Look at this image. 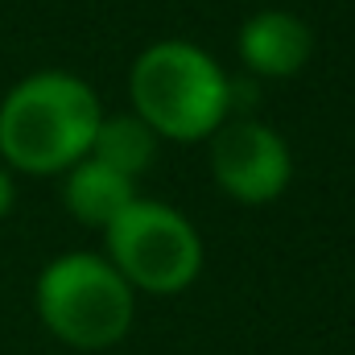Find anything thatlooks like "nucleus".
<instances>
[{
  "mask_svg": "<svg viewBox=\"0 0 355 355\" xmlns=\"http://www.w3.org/2000/svg\"><path fill=\"white\" fill-rule=\"evenodd\" d=\"M99 95L71 71H37L0 99V162L21 174H67L91 153Z\"/></svg>",
  "mask_w": 355,
  "mask_h": 355,
  "instance_id": "obj_1",
  "label": "nucleus"
},
{
  "mask_svg": "<svg viewBox=\"0 0 355 355\" xmlns=\"http://www.w3.org/2000/svg\"><path fill=\"white\" fill-rule=\"evenodd\" d=\"M132 116H141L157 141H207L232 116V79L194 42H153L128 75Z\"/></svg>",
  "mask_w": 355,
  "mask_h": 355,
  "instance_id": "obj_2",
  "label": "nucleus"
},
{
  "mask_svg": "<svg viewBox=\"0 0 355 355\" xmlns=\"http://www.w3.org/2000/svg\"><path fill=\"white\" fill-rule=\"evenodd\" d=\"M33 306L42 327L79 352L116 347L137 314V289L95 252H62L37 272Z\"/></svg>",
  "mask_w": 355,
  "mask_h": 355,
  "instance_id": "obj_3",
  "label": "nucleus"
},
{
  "mask_svg": "<svg viewBox=\"0 0 355 355\" xmlns=\"http://www.w3.org/2000/svg\"><path fill=\"white\" fill-rule=\"evenodd\" d=\"M103 257L112 268L145 293H182L202 272V240L194 223L157 198H132L103 227Z\"/></svg>",
  "mask_w": 355,
  "mask_h": 355,
  "instance_id": "obj_4",
  "label": "nucleus"
},
{
  "mask_svg": "<svg viewBox=\"0 0 355 355\" xmlns=\"http://www.w3.org/2000/svg\"><path fill=\"white\" fill-rule=\"evenodd\" d=\"M211 174L227 198L244 207H265L285 194L293 178L289 145L261 120H223L211 137Z\"/></svg>",
  "mask_w": 355,
  "mask_h": 355,
  "instance_id": "obj_5",
  "label": "nucleus"
},
{
  "mask_svg": "<svg viewBox=\"0 0 355 355\" xmlns=\"http://www.w3.org/2000/svg\"><path fill=\"white\" fill-rule=\"evenodd\" d=\"M236 50H240V58H244V67L252 75L289 79V75H297L310 62L314 33H310V25L297 12L265 8V12L244 21V29L236 37Z\"/></svg>",
  "mask_w": 355,
  "mask_h": 355,
  "instance_id": "obj_6",
  "label": "nucleus"
},
{
  "mask_svg": "<svg viewBox=\"0 0 355 355\" xmlns=\"http://www.w3.org/2000/svg\"><path fill=\"white\" fill-rule=\"evenodd\" d=\"M132 198H141V194H137V182L124 178V174H116V170H107V166L95 162V157H83V162H75V166L67 170L62 202H67V211H71L79 223H87V227H107Z\"/></svg>",
  "mask_w": 355,
  "mask_h": 355,
  "instance_id": "obj_7",
  "label": "nucleus"
},
{
  "mask_svg": "<svg viewBox=\"0 0 355 355\" xmlns=\"http://www.w3.org/2000/svg\"><path fill=\"white\" fill-rule=\"evenodd\" d=\"M95 162H103L107 170L124 178H137L145 174L157 157V132L141 120V116H103L99 128H95V141H91V153Z\"/></svg>",
  "mask_w": 355,
  "mask_h": 355,
  "instance_id": "obj_8",
  "label": "nucleus"
},
{
  "mask_svg": "<svg viewBox=\"0 0 355 355\" xmlns=\"http://www.w3.org/2000/svg\"><path fill=\"white\" fill-rule=\"evenodd\" d=\"M12 198H17V186H12V170L0 166V219L12 211Z\"/></svg>",
  "mask_w": 355,
  "mask_h": 355,
  "instance_id": "obj_9",
  "label": "nucleus"
}]
</instances>
